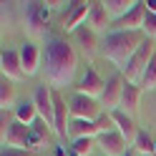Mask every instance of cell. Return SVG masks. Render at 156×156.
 I'll use <instances>...</instances> for the list:
<instances>
[{
    "instance_id": "cell-1",
    "label": "cell",
    "mask_w": 156,
    "mask_h": 156,
    "mask_svg": "<svg viewBox=\"0 0 156 156\" xmlns=\"http://www.w3.org/2000/svg\"><path fill=\"white\" fill-rule=\"evenodd\" d=\"M76 68H78L76 48L63 38H51L45 43V78L51 88L58 91L63 86H71Z\"/></svg>"
},
{
    "instance_id": "cell-2",
    "label": "cell",
    "mask_w": 156,
    "mask_h": 156,
    "mask_svg": "<svg viewBox=\"0 0 156 156\" xmlns=\"http://www.w3.org/2000/svg\"><path fill=\"white\" fill-rule=\"evenodd\" d=\"M146 41L144 30H113L106 35L103 41V55L119 68V73L123 71L129 61L133 58V53L141 48V43Z\"/></svg>"
},
{
    "instance_id": "cell-3",
    "label": "cell",
    "mask_w": 156,
    "mask_h": 156,
    "mask_svg": "<svg viewBox=\"0 0 156 156\" xmlns=\"http://www.w3.org/2000/svg\"><path fill=\"white\" fill-rule=\"evenodd\" d=\"M154 55H156V41H151V38H146V41L141 43V48L133 53V58L129 61V66L123 68V78L129 83H139L141 81V76L146 73V68H149V63L154 61Z\"/></svg>"
},
{
    "instance_id": "cell-4",
    "label": "cell",
    "mask_w": 156,
    "mask_h": 156,
    "mask_svg": "<svg viewBox=\"0 0 156 156\" xmlns=\"http://www.w3.org/2000/svg\"><path fill=\"white\" fill-rule=\"evenodd\" d=\"M48 20H51V8L45 3H28L25 5V28L30 35H45Z\"/></svg>"
},
{
    "instance_id": "cell-5",
    "label": "cell",
    "mask_w": 156,
    "mask_h": 156,
    "mask_svg": "<svg viewBox=\"0 0 156 156\" xmlns=\"http://www.w3.org/2000/svg\"><path fill=\"white\" fill-rule=\"evenodd\" d=\"M68 106H71V119H81V121H98V116L103 113L101 103L83 93H76Z\"/></svg>"
},
{
    "instance_id": "cell-6",
    "label": "cell",
    "mask_w": 156,
    "mask_h": 156,
    "mask_svg": "<svg viewBox=\"0 0 156 156\" xmlns=\"http://www.w3.org/2000/svg\"><path fill=\"white\" fill-rule=\"evenodd\" d=\"M123 86H126V78H123V73H116L113 78H108L106 81V91H103V96H101V106L106 111H116L121 106V98H123Z\"/></svg>"
},
{
    "instance_id": "cell-7",
    "label": "cell",
    "mask_w": 156,
    "mask_h": 156,
    "mask_svg": "<svg viewBox=\"0 0 156 156\" xmlns=\"http://www.w3.org/2000/svg\"><path fill=\"white\" fill-rule=\"evenodd\" d=\"M103 91H106V81L96 73V68L88 63L83 78H81L78 86H76V93H83V96H88V98H96V101H98L101 96H103Z\"/></svg>"
},
{
    "instance_id": "cell-8",
    "label": "cell",
    "mask_w": 156,
    "mask_h": 156,
    "mask_svg": "<svg viewBox=\"0 0 156 156\" xmlns=\"http://www.w3.org/2000/svg\"><path fill=\"white\" fill-rule=\"evenodd\" d=\"M35 108H38V116L53 129V123H55V103H53V88L51 86H41V88L35 91Z\"/></svg>"
},
{
    "instance_id": "cell-9",
    "label": "cell",
    "mask_w": 156,
    "mask_h": 156,
    "mask_svg": "<svg viewBox=\"0 0 156 156\" xmlns=\"http://www.w3.org/2000/svg\"><path fill=\"white\" fill-rule=\"evenodd\" d=\"M28 141H30V126H25L20 121H10L8 131L3 136V146H10V149H25L28 151Z\"/></svg>"
},
{
    "instance_id": "cell-10",
    "label": "cell",
    "mask_w": 156,
    "mask_h": 156,
    "mask_svg": "<svg viewBox=\"0 0 156 156\" xmlns=\"http://www.w3.org/2000/svg\"><path fill=\"white\" fill-rule=\"evenodd\" d=\"M88 13H91V3H83V0L71 3V10H68L66 20H63V30L66 33H76L81 25L88 23Z\"/></svg>"
},
{
    "instance_id": "cell-11",
    "label": "cell",
    "mask_w": 156,
    "mask_h": 156,
    "mask_svg": "<svg viewBox=\"0 0 156 156\" xmlns=\"http://www.w3.org/2000/svg\"><path fill=\"white\" fill-rule=\"evenodd\" d=\"M146 0H136V5L126 13L121 20H116V30H141L146 20Z\"/></svg>"
},
{
    "instance_id": "cell-12",
    "label": "cell",
    "mask_w": 156,
    "mask_h": 156,
    "mask_svg": "<svg viewBox=\"0 0 156 156\" xmlns=\"http://www.w3.org/2000/svg\"><path fill=\"white\" fill-rule=\"evenodd\" d=\"M98 146H101L103 156H126V151H129V144H126V139L119 131L101 133L98 136Z\"/></svg>"
},
{
    "instance_id": "cell-13",
    "label": "cell",
    "mask_w": 156,
    "mask_h": 156,
    "mask_svg": "<svg viewBox=\"0 0 156 156\" xmlns=\"http://www.w3.org/2000/svg\"><path fill=\"white\" fill-rule=\"evenodd\" d=\"M0 71H3V78L20 81V78L25 76L23 63H20V53L18 51H3L0 53Z\"/></svg>"
},
{
    "instance_id": "cell-14",
    "label": "cell",
    "mask_w": 156,
    "mask_h": 156,
    "mask_svg": "<svg viewBox=\"0 0 156 156\" xmlns=\"http://www.w3.org/2000/svg\"><path fill=\"white\" fill-rule=\"evenodd\" d=\"M111 116H113V123H116V131H119L123 139H126V144L129 146H133V141H136V136H139V126H136V121H133V116H129V113H123L121 108H116V111H111Z\"/></svg>"
},
{
    "instance_id": "cell-15",
    "label": "cell",
    "mask_w": 156,
    "mask_h": 156,
    "mask_svg": "<svg viewBox=\"0 0 156 156\" xmlns=\"http://www.w3.org/2000/svg\"><path fill=\"white\" fill-rule=\"evenodd\" d=\"M18 53H20V63H23L25 76H35L38 68H41V48L28 41V43H23L18 48Z\"/></svg>"
},
{
    "instance_id": "cell-16",
    "label": "cell",
    "mask_w": 156,
    "mask_h": 156,
    "mask_svg": "<svg viewBox=\"0 0 156 156\" xmlns=\"http://www.w3.org/2000/svg\"><path fill=\"white\" fill-rule=\"evenodd\" d=\"M86 25L96 33H106V28H111V15L106 10V3H101V0L91 3V13H88V23Z\"/></svg>"
},
{
    "instance_id": "cell-17",
    "label": "cell",
    "mask_w": 156,
    "mask_h": 156,
    "mask_svg": "<svg viewBox=\"0 0 156 156\" xmlns=\"http://www.w3.org/2000/svg\"><path fill=\"white\" fill-rule=\"evenodd\" d=\"M141 86L139 83H129L126 81L123 86V98H121V111L129 113V116H136L139 113V106H141Z\"/></svg>"
},
{
    "instance_id": "cell-18",
    "label": "cell",
    "mask_w": 156,
    "mask_h": 156,
    "mask_svg": "<svg viewBox=\"0 0 156 156\" xmlns=\"http://www.w3.org/2000/svg\"><path fill=\"white\" fill-rule=\"evenodd\" d=\"M73 41H76V45H81V51L88 55V58L98 51V33L91 30L88 25H81V28H78V30L73 33Z\"/></svg>"
},
{
    "instance_id": "cell-19",
    "label": "cell",
    "mask_w": 156,
    "mask_h": 156,
    "mask_svg": "<svg viewBox=\"0 0 156 156\" xmlns=\"http://www.w3.org/2000/svg\"><path fill=\"white\" fill-rule=\"evenodd\" d=\"M68 136H71L73 141H78V139H96V136H98V126H96V121L71 119V126H68Z\"/></svg>"
},
{
    "instance_id": "cell-20",
    "label": "cell",
    "mask_w": 156,
    "mask_h": 156,
    "mask_svg": "<svg viewBox=\"0 0 156 156\" xmlns=\"http://www.w3.org/2000/svg\"><path fill=\"white\" fill-rule=\"evenodd\" d=\"M13 119L15 121H20L25 126H33L41 116H38V108H35V103L33 101H23V103H18L15 106V113H13Z\"/></svg>"
},
{
    "instance_id": "cell-21",
    "label": "cell",
    "mask_w": 156,
    "mask_h": 156,
    "mask_svg": "<svg viewBox=\"0 0 156 156\" xmlns=\"http://www.w3.org/2000/svg\"><path fill=\"white\" fill-rule=\"evenodd\" d=\"M15 101V81L10 78H0V106L3 111H8Z\"/></svg>"
},
{
    "instance_id": "cell-22",
    "label": "cell",
    "mask_w": 156,
    "mask_h": 156,
    "mask_svg": "<svg viewBox=\"0 0 156 156\" xmlns=\"http://www.w3.org/2000/svg\"><path fill=\"white\" fill-rule=\"evenodd\" d=\"M133 5H136V0H106V10H108V15L116 18V20H121Z\"/></svg>"
},
{
    "instance_id": "cell-23",
    "label": "cell",
    "mask_w": 156,
    "mask_h": 156,
    "mask_svg": "<svg viewBox=\"0 0 156 156\" xmlns=\"http://www.w3.org/2000/svg\"><path fill=\"white\" fill-rule=\"evenodd\" d=\"M154 139L146 131H139V136H136V141H133V149L139 151L141 156H154Z\"/></svg>"
},
{
    "instance_id": "cell-24",
    "label": "cell",
    "mask_w": 156,
    "mask_h": 156,
    "mask_svg": "<svg viewBox=\"0 0 156 156\" xmlns=\"http://www.w3.org/2000/svg\"><path fill=\"white\" fill-rule=\"evenodd\" d=\"M139 86H141V91H154V88H156V55H154V61L149 63L146 73L141 76Z\"/></svg>"
},
{
    "instance_id": "cell-25",
    "label": "cell",
    "mask_w": 156,
    "mask_h": 156,
    "mask_svg": "<svg viewBox=\"0 0 156 156\" xmlns=\"http://www.w3.org/2000/svg\"><path fill=\"white\" fill-rule=\"evenodd\" d=\"M96 126H98V136L101 133H108V131H116V123H113V116L111 113H101L98 116V121H96Z\"/></svg>"
},
{
    "instance_id": "cell-26",
    "label": "cell",
    "mask_w": 156,
    "mask_h": 156,
    "mask_svg": "<svg viewBox=\"0 0 156 156\" xmlns=\"http://www.w3.org/2000/svg\"><path fill=\"white\" fill-rule=\"evenodd\" d=\"M71 149H73L76 156H88L91 149H93V139H78V141H73Z\"/></svg>"
},
{
    "instance_id": "cell-27",
    "label": "cell",
    "mask_w": 156,
    "mask_h": 156,
    "mask_svg": "<svg viewBox=\"0 0 156 156\" xmlns=\"http://www.w3.org/2000/svg\"><path fill=\"white\" fill-rule=\"evenodd\" d=\"M30 131H33V133H38V136H41V139L45 141V139H48V133H51L53 129H51V126H48V123H45L43 119H38V121H35V123L30 126Z\"/></svg>"
},
{
    "instance_id": "cell-28",
    "label": "cell",
    "mask_w": 156,
    "mask_h": 156,
    "mask_svg": "<svg viewBox=\"0 0 156 156\" xmlns=\"http://www.w3.org/2000/svg\"><path fill=\"white\" fill-rule=\"evenodd\" d=\"M0 156H35V151H25V149H10V146H3Z\"/></svg>"
},
{
    "instance_id": "cell-29",
    "label": "cell",
    "mask_w": 156,
    "mask_h": 156,
    "mask_svg": "<svg viewBox=\"0 0 156 156\" xmlns=\"http://www.w3.org/2000/svg\"><path fill=\"white\" fill-rule=\"evenodd\" d=\"M45 5H48V8H61L63 3H61V0H48V3H45Z\"/></svg>"
},
{
    "instance_id": "cell-30",
    "label": "cell",
    "mask_w": 156,
    "mask_h": 156,
    "mask_svg": "<svg viewBox=\"0 0 156 156\" xmlns=\"http://www.w3.org/2000/svg\"><path fill=\"white\" fill-rule=\"evenodd\" d=\"M55 156H66V149H61V146H58V149H55Z\"/></svg>"
},
{
    "instance_id": "cell-31",
    "label": "cell",
    "mask_w": 156,
    "mask_h": 156,
    "mask_svg": "<svg viewBox=\"0 0 156 156\" xmlns=\"http://www.w3.org/2000/svg\"><path fill=\"white\" fill-rule=\"evenodd\" d=\"M126 156H136V154H133V151H131V149H129V151H126Z\"/></svg>"
},
{
    "instance_id": "cell-32",
    "label": "cell",
    "mask_w": 156,
    "mask_h": 156,
    "mask_svg": "<svg viewBox=\"0 0 156 156\" xmlns=\"http://www.w3.org/2000/svg\"><path fill=\"white\" fill-rule=\"evenodd\" d=\"M154 156H156V144H154Z\"/></svg>"
}]
</instances>
